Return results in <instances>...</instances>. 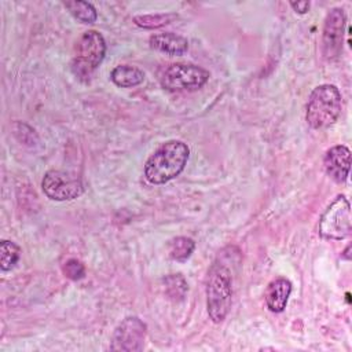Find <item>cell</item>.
Here are the masks:
<instances>
[{"instance_id": "obj_17", "label": "cell", "mask_w": 352, "mask_h": 352, "mask_svg": "<svg viewBox=\"0 0 352 352\" xmlns=\"http://www.w3.org/2000/svg\"><path fill=\"white\" fill-rule=\"evenodd\" d=\"M177 15L176 14H148V15H138L133 18V22L143 28V29H157L161 26H165L168 23H170L173 19H176Z\"/></svg>"}, {"instance_id": "obj_3", "label": "cell", "mask_w": 352, "mask_h": 352, "mask_svg": "<svg viewBox=\"0 0 352 352\" xmlns=\"http://www.w3.org/2000/svg\"><path fill=\"white\" fill-rule=\"evenodd\" d=\"M232 297L231 271L221 261H214L208 271L206 279V307L209 318L214 323L226 319Z\"/></svg>"}, {"instance_id": "obj_5", "label": "cell", "mask_w": 352, "mask_h": 352, "mask_svg": "<svg viewBox=\"0 0 352 352\" xmlns=\"http://www.w3.org/2000/svg\"><path fill=\"white\" fill-rule=\"evenodd\" d=\"M210 74L206 69L192 63H172L161 74V87L169 92L195 91L204 87Z\"/></svg>"}, {"instance_id": "obj_11", "label": "cell", "mask_w": 352, "mask_h": 352, "mask_svg": "<svg viewBox=\"0 0 352 352\" xmlns=\"http://www.w3.org/2000/svg\"><path fill=\"white\" fill-rule=\"evenodd\" d=\"M292 293V282L283 276L272 279L265 290L264 298L267 308L271 312H282L286 308Z\"/></svg>"}, {"instance_id": "obj_2", "label": "cell", "mask_w": 352, "mask_h": 352, "mask_svg": "<svg viewBox=\"0 0 352 352\" xmlns=\"http://www.w3.org/2000/svg\"><path fill=\"white\" fill-rule=\"evenodd\" d=\"M340 89L333 84H322L312 89L305 111V120L312 129H324L340 117L342 100Z\"/></svg>"}, {"instance_id": "obj_13", "label": "cell", "mask_w": 352, "mask_h": 352, "mask_svg": "<svg viewBox=\"0 0 352 352\" xmlns=\"http://www.w3.org/2000/svg\"><path fill=\"white\" fill-rule=\"evenodd\" d=\"M111 81L121 88H132L143 82L144 73L136 67L129 65H118L110 73Z\"/></svg>"}, {"instance_id": "obj_20", "label": "cell", "mask_w": 352, "mask_h": 352, "mask_svg": "<svg viewBox=\"0 0 352 352\" xmlns=\"http://www.w3.org/2000/svg\"><path fill=\"white\" fill-rule=\"evenodd\" d=\"M290 6L298 14H305L309 10V1H290Z\"/></svg>"}, {"instance_id": "obj_10", "label": "cell", "mask_w": 352, "mask_h": 352, "mask_svg": "<svg viewBox=\"0 0 352 352\" xmlns=\"http://www.w3.org/2000/svg\"><path fill=\"white\" fill-rule=\"evenodd\" d=\"M326 173L336 183H344L351 169V151L344 144L330 147L323 158Z\"/></svg>"}, {"instance_id": "obj_15", "label": "cell", "mask_w": 352, "mask_h": 352, "mask_svg": "<svg viewBox=\"0 0 352 352\" xmlns=\"http://www.w3.org/2000/svg\"><path fill=\"white\" fill-rule=\"evenodd\" d=\"M63 4L69 10V12L82 23H94L98 18V12L95 7L88 1L74 0V1H65Z\"/></svg>"}, {"instance_id": "obj_18", "label": "cell", "mask_w": 352, "mask_h": 352, "mask_svg": "<svg viewBox=\"0 0 352 352\" xmlns=\"http://www.w3.org/2000/svg\"><path fill=\"white\" fill-rule=\"evenodd\" d=\"M0 254H1V270L3 271H8L11 270L19 260L21 256V249L18 245H15L11 241L3 239L0 243Z\"/></svg>"}, {"instance_id": "obj_19", "label": "cell", "mask_w": 352, "mask_h": 352, "mask_svg": "<svg viewBox=\"0 0 352 352\" xmlns=\"http://www.w3.org/2000/svg\"><path fill=\"white\" fill-rule=\"evenodd\" d=\"M63 275L72 280H80L85 276V267L77 258H69L62 267Z\"/></svg>"}, {"instance_id": "obj_6", "label": "cell", "mask_w": 352, "mask_h": 352, "mask_svg": "<svg viewBox=\"0 0 352 352\" xmlns=\"http://www.w3.org/2000/svg\"><path fill=\"white\" fill-rule=\"evenodd\" d=\"M319 234L324 239L341 241L351 234V205L345 195H338L319 220Z\"/></svg>"}, {"instance_id": "obj_7", "label": "cell", "mask_w": 352, "mask_h": 352, "mask_svg": "<svg viewBox=\"0 0 352 352\" xmlns=\"http://www.w3.org/2000/svg\"><path fill=\"white\" fill-rule=\"evenodd\" d=\"M41 188L43 192L54 201H70L78 198L84 191L82 182L76 173L59 169L45 172Z\"/></svg>"}, {"instance_id": "obj_8", "label": "cell", "mask_w": 352, "mask_h": 352, "mask_svg": "<svg viewBox=\"0 0 352 352\" xmlns=\"http://www.w3.org/2000/svg\"><path fill=\"white\" fill-rule=\"evenodd\" d=\"M346 15L341 7L331 8L324 19L322 34V52L324 59L336 60L340 58L344 43Z\"/></svg>"}, {"instance_id": "obj_12", "label": "cell", "mask_w": 352, "mask_h": 352, "mask_svg": "<svg viewBox=\"0 0 352 352\" xmlns=\"http://www.w3.org/2000/svg\"><path fill=\"white\" fill-rule=\"evenodd\" d=\"M148 44L153 50L173 56L183 55L188 50V40L180 34L170 32L150 36Z\"/></svg>"}, {"instance_id": "obj_16", "label": "cell", "mask_w": 352, "mask_h": 352, "mask_svg": "<svg viewBox=\"0 0 352 352\" xmlns=\"http://www.w3.org/2000/svg\"><path fill=\"white\" fill-rule=\"evenodd\" d=\"M165 283V293L172 301H183L187 292L188 285L183 275L180 274H170L164 279Z\"/></svg>"}, {"instance_id": "obj_4", "label": "cell", "mask_w": 352, "mask_h": 352, "mask_svg": "<svg viewBox=\"0 0 352 352\" xmlns=\"http://www.w3.org/2000/svg\"><path fill=\"white\" fill-rule=\"evenodd\" d=\"M106 54V41L96 30L84 32L74 44L72 70L81 81H88Z\"/></svg>"}, {"instance_id": "obj_1", "label": "cell", "mask_w": 352, "mask_h": 352, "mask_svg": "<svg viewBox=\"0 0 352 352\" xmlns=\"http://www.w3.org/2000/svg\"><path fill=\"white\" fill-rule=\"evenodd\" d=\"M190 157L188 146L182 140L162 143L146 161L144 176L151 184H164L179 176Z\"/></svg>"}, {"instance_id": "obj_9", "label": "cell", "mask_w": 352, "mask_h": 352, "mask_svg": "<svg viewBox=\"0 0 352 352\" xmlns=\"http://www.w3.org/2000/svg\"><path fill=\"white\" fill-rule=\"evenodd\" d=\"M146 324L136 316L125 318L114 330L111 338V351H142L146 338Z\"/></svg>"}, {"instance_id": "obj_14", "label": "cell", "mask_w": 352, "mask_h": 352, "mask_svg": "<svg viewBox=\"0 0 352 352\" xmlns=\"http://www.w3.org/2000/svg\"><path fill=\"white\" fill-rule=\"evenodd\" d=\"M195 249L194 239L188 236H176L168 243V254L172 260L186 261Z\"/></svg>"}]
</instances>
